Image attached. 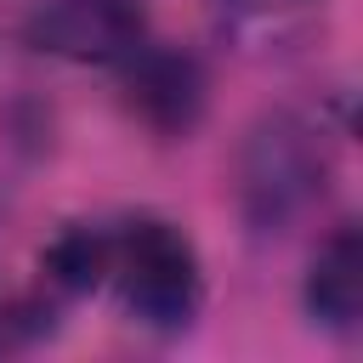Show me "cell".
Segmentation results:
<instances>
[{
  "label": "cell",
  "mask_w": 363,
  "mask_h": 363,
  "mask_svg": "<svg viewBox=\"0 0 363 363\" xmlns=\"http://www.w3.org/2000/svg\"><path fill=\"white\" fill-rule=\"evenodd\" d=\"M108 284H113L125 318L153 335L193 329V318L204 306V261H199L193 238L159 216H136V221L113 227Z\"/></svg>",
  "instance_id": "1"
},
{
  "label": "cell",
  "mask_w": 363,
  "mask_h": 363,
  "mask_svg": "<svg viewBox=\"0 0 363 363\" xmlns=\"http://www.w3.org/2000/svg\"><path fill=\"white\" fill-rule=\"evenodd\" d=\"M329 182V153H323V130H312L301 113L278 108L261 113L238 147V216L250 221V233H289Z\"/></svg>",
  "instance_id": "2"
},
{
  "label": "cell",
  "mask_w": 363,
  "mask_h": 363,
  "mask_svg": "<svg viewBox=\"0 0 363 363\" xmlns=\"http://www.w3.org/2000/svg\"><path fill=\"white\" fill-rule=\"evenodd\" d=\"M23 40L62 62L119 68L147 40L142 0H34L23 17Z\"/></svg>",
  "instance_id": "3"
},
{
  "label": "cell",
  "mask_w": 363,
  "mask_h": 363,
  "mask_svg": "<svg viewBox=\"0 0 363 363\" xmlns=\"http://www.w3.org/2000/svg\"><path fill=\"white\" fill-rule=\"evenodd\" d=\"M119 68H125V102H130V113H136L147 130H159V136H187V130L204 119L210 79H204V68H199L193 51L142 40Z\"/></svg>",
  "instance_id": "4"
},
{
  "label": "cell",
  "mask_w": 363,
  "mask_h": 363,
  "mask_svg": "<svg viewBox=\"0 0 363 363\" xmlns=\"http://www.w3.org/2000/svg\"><path fill=\"white\" fill-rule=\"evenodd\" d=\"M301 306L318 329L357 335V323H363V238H357V227H335L318 244L306 284H301Z\"/></svg>",
  "instance_id": "5"
},
{
  "label": "cell",
  "mask_w": 363,
  "mask_h": 363,
  "mask_svg": "<svg viewBox=\"0 0 363 363\" xmlns=\"http://www.w3.org/2000/svg\"><path fill=\"white\" fill-rule=\"evenodd\" d=\"M108 255H113V227H96V221H74L62 227L45 255H40V278L57 289V295H91L108 284Z\"/></svg>",
  "instance_id": "6"
},
{
  "label": "cell",
  "mask_w": 363,
  "mask_h": 363,
  "mask_svg": "<svg viewBox=\"0 0 363 363\" xmlns=\"http://www.w3.org/2000/svg\"><path fill=\"white\" fill-rule=\"evenodd\" d=\"M312 0H216V11H221V23H233V28H278V23H289V17H301Z\"/></svg>",
  "instance_id": "7"
},
{
  "label": "cell",
  "mask_w": 363,
  "mask_h": 363,
  "mask_svg": "<svg viewBox=\"0 0 363 363\" xmlns=\"http://www.w3.org/2000/svg\"><path fill=\"white\" fill-rule=\"evenodd\" d=\"M34 329H40V312H34V306H23V301H0V352L17 346V340H28Z\"/></svg>",
  "instance_id": "8"
}]
</instances>
